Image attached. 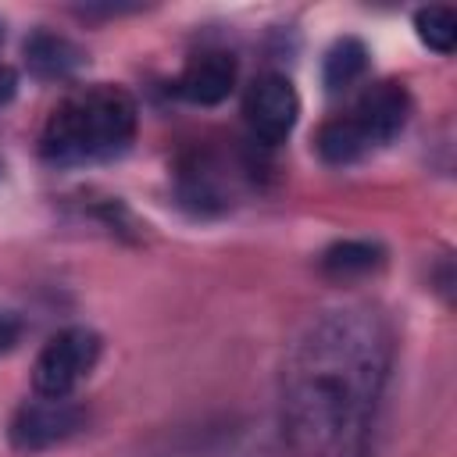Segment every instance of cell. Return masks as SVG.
<instances>
[{
  "label": "cell",
  "instance_id": "6da1fadb",
  "mask_svg": "<svg viewBox=\"0 0 457 457\" xmlns=\"http://www.w3.org/2000/svg\"><path fill=\"white\" fill-rule=\"evenodd\" d=\"M393 328L371 303L314 311L282 361V432L296 457H375Z\"/></svg>",
  "mask_w": 457,
  "mask_h": 457
},
{
  "label": "cell",
  "instance_id": "7a4b0ae2",
  "mask_svg": "<svg viewBox=\"0 0 457 457\" xmlns=\"http://www.w3.org/2000/svg\"><path fill=\"white\" fill-rule=\"evenodd\" d=\"M139 129V107L129 89L93 82L64 93L43 121L39 157L54 168H82L121 157Z\"/></svg>",
  "mask_w": 457,
  "mask_h": 457
},
{
  "label": "cell",
  "instance_id": "3957f363",
  "mask_svg": "<svg viewBox=\"0 0 457 457\" xmlns=\"http://www.w3.org/2000/svg\"><path fill=\"white\" fill-rule=\"evenodd\" d=\"M411 93L403 82H375L368 86L343 114L328 118L321 129H318V154L325 164H336V168H346V164H357L361 157H368L371 150L378 146H389L403 125L411 121Z\"/></svg>",
  "mask_w": 457,
  "mask_h": 457
},
{
  "label": "cell",
  "instance_id": "277c9868",
  "mask_svg": "<svg viewBox=\"0 0 457 457\" xmlns=\"http://www.w3.org/2000/svg\"><path fill=\"white\" fill-rule=\"evenodd\" d=\"M100 361V336L71 325L43 343L32 364V389L39 396H71Z\"/></svg>",
  "mask_w": 457,
  "mask_h": 457
},
{
  "label": "cell",
  "instance_id": "5b68a950",
  "mask_svg": "<svg viewBox=\"0 0 457 457\" xmlns=\"http://www.w3.org/2000/svg\"><path fill=\"white\" fill-rule=\"evenodd\" d=\"M86 428V407L71 396H39L36 400H25L11 425H7V436H11V446L21 450V453H39V450H50L57 443H68L71 436H79Z\"/></svg>",
  "mask_w": 457,
  "mask_h": 457
},
{
  "label": "cell",
  "instance_id": "8992f818",
  "mask_svg": "<svg viewBox=\"0 0 457 457\" xmlns=\"http://www.w3.org/2000/svg\"><path fill=\"white\" fill-rule=\"evenodd\" d=\"M296 114H300V96L286 75L264 71L250 82L243 96V121L253 139H261L264 146L282 143L293 132Z\"/></svg>",
  "mask_w": 457,
  "mask_h": 457
},
{
  "label": "cell",
  "instance_id": "52a82bcc",
  "mask_svg": "<svg viewBox=\"0 0 457 457\" xmlns=\"http://www.w3.org/2000/svg\"><path fill=\"white\" fill-rule=\"evenodd\" d=\"M236 86V57L225 50H204L186 61V68L175 79V93L196 107L221 104Z\"/></svg>",
  "mask_w": 457,
  "mask_h": 457
},
{
  "label": "cell",
  "instance_id": "ba28073f",
  "mask_svg": "<svg viewBox=\"0 0 457 457\" xmlns=\"http://www.w3.org/2000/svg\"><path fill=\"white\" fill-rule=\"evenodd\" d=\"M179 196L196 214H221L232 204V175L214 154H193L179 168Z\"/></svg>",
  "mask_w": 457,
  "mask_h": 457
},
{
  "label": "cell",
  "instance_id": "9c48e42d",
  "mask_svg": "<svg viewBox=\"0 0 457 457\" xmlns=\"http://www.w3.org/2000/svg\"><path fill=\"white\" fill-rule=\"evenodd\" d=\"M82 50L61 36V32H50V29H36L29 39H25V64L36 79L43 82H61L68 79L71 71L82 68Z\"/></svg>",
  "mask_w": 457,
  "mask_h": 457
},
{
  "label": "cell",
  "instance_id": "30bf717a",
  "mask_svg": "<svg viewBox=\"0 0 457 457\" xmlns=\"http://www.w3.org/2000/svg\"><path fill=\"white\" fill-rule=\"evenodd\" d=\"M382 264H386V250L378 243H371V239H336L318 257L321 275L332 278V282L368 278V275L382 271Z\"/></svg>",
  "mask_w": 457,
  "mask_h": 457
},
{
  "label": "cell",
  "instance_id": "8fae6325",
  "mask_svg": "<svg viewBox=\"0 0 457 457\" xmlns=\"http://www.w3.org/2000/svg\"><path fill=\"white\" fill-rule=\"evenodd\" d=\"M368 71V46L357 36H339L321 61V82L328 93H339L346 86H353L361 75Z\"/></svg>",
  "mask_w": 457,
  "mask_h": 457
},
{
  "label": "cell",
  "instance_id": "7c38bea8",
  "mask_svg": "<svg viewBox=\"0 0 457 457\" xmlns=\"http://www.w3.org/2000/svg\"><path fill=\"white\" fill-rule=\"evenodd\" d=\"M414 29H418V39L436 50V54H453V43H457V14L453 7H443V4H428L414 14Z\"/></svg>",
  "mask_w": 457,
  "mask_h": 457
},
{
  "label": "cell",
  "instance_id": "4fadbf2b",
  "mask_svg": "<svg viewBox=\"0 0 457 457\" xmlns=\"http://www.w3.org/2000/svg\"><path fill=\"white\" fill-rule=\"evenodd\" d=\"M21 332H25V321L14 311H0V357L21 343Z\"/></svg>",
  "mask_w": 457,
  "mask_h": 457
},
{
  "label": "cell",
  "instance_id": "5bb4252c",
  "mask_svg": "<svg viewBox=\"0 0 457 457\" xmlns=\"http://www.w3.org/2000/svg\"><path fill=\"white\" fill-rule=\"evenodd\" d=\"M14 93H18V75H14V68H11V64H4V61H0V104H7Z\"/></svg>",
  "mask_w": 457,
  "mask_h": 457
},
{
  "label": "cell",
  "instance_id": "9a60e30c",
  "mask_svg": "<svg viewBox=\"0 0 457 457\" xmlns=\"http://www.w3.org/2000/svg\"><path fill=\"white\" fill-rule=\"evenodd\" d=\"M0 39H4V25H0Z\"/></svg>",
  "mask_w": 457,
  "mask_h": 457
}]
</instances>
